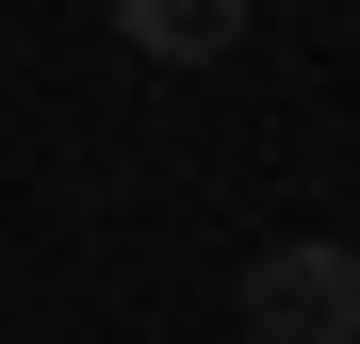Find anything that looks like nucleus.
Instances as JSON below:
<instances>
[{
  "instance_id": "nucleus-2",
  "label": "nucleus",
  "mask_w": 360,
  "mask_h": 344,
  "mask_svg": "<svg viewBox=\"0 0 360 344\" xmlns=\"http://www.w3.org/2000/svg\"><path fill=\"white\" fill-rule=\"evenodd\" d=\"M115 33H131L148 66H229V49H246V0H115Z\"/></svg>"
},
{
  "instance_id": "nucleus-1",
  "label": "nucleus",
  "mask_w": 360,
  "mask_h": 344,
  "mask_svg": "<svg viewBox=\"0 0 360 344\" xmlns=\"http://www.w3.org/2000/svg\"><path fill=\"white\" fill-rule=\"evenodd\" d=\"M229 344H360V246H328V229L262 246L229 279Z\"/></svg>"
}]
</instances>
